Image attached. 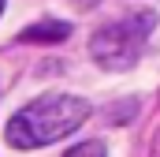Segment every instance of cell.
I'll return each instance as SVG.
<instances>
[{
    "instance_id": "1",
    "label": "cell",
    "mask_w": 160,
    "mask_h": 157,
    "mask_svg": "<svg viewBox=\"0 0 160 157\" xmlns=\"http://www.w3.org/2000/svg\"><path fill=\"white\" fill-rule=\"evenodd\" d=\"M86 120H89V101L71 97V94H45L38 101L22 105L8 120L4 135L15 150H41V146H52V142L67 138L71 131H78Z\"/></svg>"
},
{
    "instance_id": "2",
    "label": "cell",
    "mask_w": 160,
    "mask_h": 157,
    "mask_svg": "<svg viewBox=\"0 0 160 157\" xmlns=\"http://www.w3.org/2000/svg\"><path fill=\"white\" fill-rule=\"evenodd\" d=\"M153 30H157V11H138V15L116 19L89 38V56L104 71H127L142 60Z\"/></svg>"
},
{
    "instance_id": "3",
    "label": "cell",
    "mask_w": 160,
    "mask_h": 157,
    "mask_svg": "<svg viewBox=\"0 0 160 157\" xmlns=\"http://www.w3.org/2000/svg\"><path fill=\"white\" fill-rule=\"evenodd\" d=\"M63 38H71V23H63V19H41L19 34V41H26V45H56Z\"/></svg>"
},
{
    "instance_id": "4",
    "label": "cell",
    "mask_w": 160,
    "mask_h": 157,
    "mask_svg": "<svg viewBox=\"0 0 160 157\" xmlns=\"http://www.w3.org/2000/svg\"><path fill=\"white\" fill-rule=\"evenodd\" d=\"M63 157H108V150H104V142H101V138H89V142H78V146H71Z\"/></svg>"
},
{
    "instance_id": "5",
    "label": "cell",
    "mask_w": 160,
    "mask_h": 157,
    "mask_svg": "<svg viewBox=\"0 0 160 157\" xmlns=\"http://www.w3.org/2000/svg\"><path fill=\"white\" fill-rule=\"evenodd\" d=\"M75 4H82V8H89V4H93V0H75Z\"/></svg>"
},
{
    "instance_id": "6",
    "label": "cell",
    "mask_w": 160,
    "mask_h": 157,
    "mask_svg": "<svg viewBox=\"0 0 160 157\" xmlns=\"http://www.w3.org/2000/svg\"><path fill=\"white\" fill-rule=\"evenodd\" d=\"M0 11H4V0H0Z\"/></svg>"
}]
</instances>
